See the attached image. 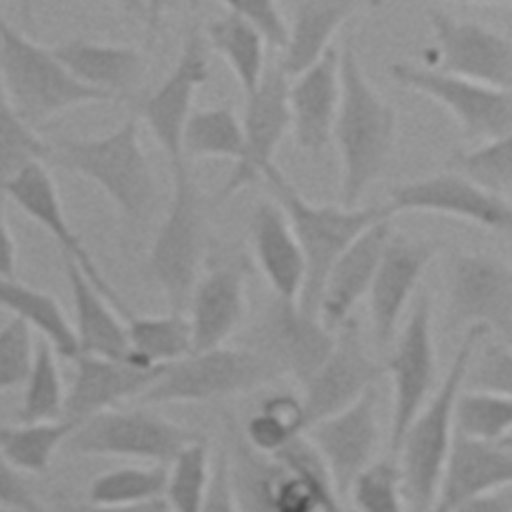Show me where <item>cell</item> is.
Here are the masks:
<instances>
[{"label":"cell","mask_w":512,"mask_h":512,"mask_svg":"<svg viewBox=\"0 0 512 512\" xmlns=\"http://www.w3.org/2000/svg\"><path fill=\"white\" fill-rule=\"evenodd\" d=\"M396 138V112L368 82L354 46L340 52V106L332 130L342 160L340 204L358 206L386 170Z\"/></svg>","instance_id":"6da1fadb"},{"label":"cell","mask_w":512,"mask_h":512,"mask_svg":"<svg viewBox=\"0 0 512 512\" xmlns=\"http://www.w3.org/2000/svg\"><path fill=\"white\" fill-rule=\"evenodd\" d=\"M484 334L488 330L480 326L464 330V338L446 376L400 440L396 456L402 470L404 500L412 512H430L434 504L456 436V402L464 388L470 360Z\"/></svg>","instance_id":"7a4b0ae2"},{"label":"cell","mask_w":512,"mask_h":512,"mask_svg":"<svg viewBox=\"0 0 512 512\" xmlns=\"http://www.w3.org/2000/svg\"><path fill=\"white\" fill-rule=\"evenodd\" d=\"M262 180H266L274 200L286 212L304 256L306 276L298 304L304 312L318 316L322 288L334 262L366 228L382 218H390L392 210L388 204L354 208L342 204H312L276 164L266 170Z\"/></svg>","instance_id":"3957f363"},{"label":"cell","mask_w":512,"mask_h":512,"mask_svg":"<svg viewBox=\"0 0 512 512\" xmlns=\"http://www.w3.org/2000/svg\"><path fill=\"white\" fill-rule=\"evenodd\" d=\"M48 162L94 182L128 220L140 222L156 206L158 188L140 144L136 118H128L104 136L50 142Z\"/></svg>","instance_id":"277c9868"},{"label":"cell","mask_w":512,"mask_h":512,"mask_svg":"<svg viewBox=\"0 0 512 512\" xmlns=\"http://www.w3.org/2000/svg\"><path fill=\"white\" fill-rule=\"evenodd\" d=\"M0 80L12 108L40 126L68 108L106 102L114 96L80 82L52 52L0 20Z\"/></svg>","instance_id":"5b68a950"},{"label":"cell","mask_w":512,"mask_h":512,"mask_svg":"<svg viewBox=\"0 0 512 512\" xmlns=\"http://www.w3.org/2000/svg\"><path fill=\"white\" fill-rule=\"evenodd\" d=\"M172 182L168 212L148 252V272L168 308L186 312L204 256V204L186 158L172 164Z\"/></svg>","instance_id":"8992f818"},{"label":"cell","mask_w":512,"mask_h":512,"mask_svg":"<svg viewBox=\"0 0 512 512\" xmlns=\"http://www.w3.org/2000/svg\"><path fill=\"white\" fill-rule=\"evenodd\" d=\"M274 378L276 372L256 350L222 344L192 350L166 364L138 400L142 404L210 402L250 392Z\"/></svg>","instance_id":"52a82bcc"},{"label":"cell","mask_w":512,"mask_h":512,"mask_svg":"<svg viewBox=\"0 0 512 512\" xmlns=\"http://www.w3.org/2000/svg\"><path fill=\"white\" fill-rule=\"evenodd\" d=\"M202 434L146 410H106L76 426L66 442L70 454L130 458L168 466Z\"/></svg>","instance_id":"ba28073f"},{"label":"cell","mask_w":512,"mask_h":512,"mask_svg":"<svg viewBox=\"0 0 512 512\" xmlns=\"http://www.w3.org/2000/svg\"><path fill=\"white\" fill-rule=\"evenodd\" d=\"M472 326L512 340V268L484 252L456 254L448 264L444 330Z\"/></svg>","instance_id":"9c48e42d"},{"label":"cell","mask_w":512,"mask_h":512,"mask_svg":"<svg viewBox=\"0 0 512 512\" xmlns=\"http://www.w3.org/2000/svg\"><path fill=\"white\" fill-rule=\"evenodd\" d=\"M390 76L396 84L444 106L470 142H490L512 132V90L494 88L410 62H394Z\"/></svg>","instance_id":"30bf717a"},{"label":"cell","mask_w":512,"mask_h":512,"mask_svg":"<svg viewBox=\"0 0 512 512\" xmlns=\"http://www.w3.org/2000/svg\"><path fill=\"white\" fill-rule=\"evenodd\" d=\"M386 374L392 378V418H390V454L396 456L400 440L432 396L436 376V356L432 338V302L426 290L412 302L408 320L394 340L388 356Z\"/></svg>","instance_id":"8fae6325"},{"label":"cell","mask_w":512,"mask_h":512,"mask_svg":"<svg viewBox=\"0 0 512 512\" xmlns=\"http://www.w3.org/2000/svg\"><path fill=\"white\" fill-rule=\"evenodd\" d=\"M336 332L320 316L308 314L298 300L274 296L254 332L256 350L276 372L304 384L326 360Z\"/></svg>","instance_id":"7c38bea8"},{"label":"cell","mask_w":512,"mask_h":512,"mask_svg":"<svg viewBox=\"0 0 512 512\" xmlns=\"http://www.w3.org/2000/svg\"><path fill=\"white\" fill-rule=\"evenodd\" d=\"M388 208L392 214L434 212L454 216L512 236V202L456 170L394 186L390 190Z\"/></svg>","instance_id":"4fadbf2b"},{"label":"cell","mask_w":512,"mask_h":512,"mask_svg":"<svg viewBox=\"0 0 512 512\" xmlns=\"http://www.w3.org/2000/svg\"><path fill=\"white\" fill-rule=\"evenodd\" d=\"M386 374V366L376 362L364 344L360 326L354 318L336 330L334 346L320 368L302 384V402L308 428L376 388Z\"/></svg>","instance_id":"5bb4252c"},{"label":"cell","mask_w":512,"mask_h":512,"mask_svg":"<svg viewBox=\"0 0 512 512\" xmlns=\"http://www.w3.org/2000/svg\"><path fill=\"white\" fill-rule=\"evenodd\" d=\"M288 88L290 78L278 64H274L266 68L256 92L246 96V110L242 118L244 154L222 184L216 198L218 202L264 178L266 170L274 164L276 148L288 128H292Z\"/></svg>","instance_id":"9a60e30c"},{"label":"cell","mask_w":512,"mask_h":512,"mask_svg":"<svg viewBox=\"0 0 512 512\" xmlns=\"http://www.w3.org/2000/svg\"><path fill=\"white\" fill-rule=\"evenodd\" d=\"M434 32V68L458 78L512 90V40L476 24L460 22L442 10H430Z\"/></svg>","instance_id":"2e32d148"},{"label":"cell","mask_w":512,"mask_h":512,"mask_svg":"<svg viewBox=\"0 0 512 512\" xmlns=\"http://www.w3.org/2000/svg\"><path fill=\"white\" fill-rule=\"evenodd\" d=\"M208 76L206 42L200 28L194 26L188 32L170 74L138 106V114L144 118L152 136L168 156L170 166L184 160L182 132L192 114L194 94Z\"/></svg>","instance_id":"e0dca14e"},{"label":"cell","mask_w":512,"mask_h":512,"mask_svg":"<svg viewBox=\"0 0 512 512\" xmlns=\"http://www.w3.org/2000/svg\"><path fill=\"white\" fill-rule=\"evenodd\" d=\"M2 194L56 240L62 256L74 260L86 272L90 282L110 300V304L120 312L124 320L132 316V310L124 304L120 294L108 282V278L98 268L92 254L86 250L80 236L68 222L58 196V188L48 170L44 168V162H34L18 172L4 186Z\"/></svg>","instance_id":"ac0fdd59"},{"label":"cell","mask_w":512,"mask_h":512,"mask_svg":"<svg viewBox=\"0 0 512 512\" xmlns=\"http://www.w3.org/2000/svg\"><path fill=\"white\" fill-rule=\"evenodd\" d=\"M438 250L436 240L390 236L368 292L370 326L378 348L394 344L400 316Z\"/></svg>","instance_id":"d6986e66"},{"label":"cell","mask_w":512,"mask_h":512,"mask_svg":"<svg viewBox=\"0 0 512 512\" xmlns=\"http://www.w3.org/2000/svg\"><path fill=\"white\" fill-rule=\"evenodd\" d=\"M376 388L368 390L352 406L314 422L306 436L326 460L338 492L348 494L356 476L372 462L378 444Z\"/></svg>","instance_id":"ffe728a7"},{"label":"cell","mask_w":512,"mask_h":512,"mask_svg":"<svg viewBox=\"0 0 512 512\" xmlns=\"http://www.w3.org/2000/svg\"><path fill=\"white\" fill-rule=\"evenodd\" d=\"M512 486V450L456 430L430 512H454L468 500Z\"/></svg>","instance_id":"44dd1931"},{"label":"cell","mask_w":512,"mask_h":512,"mask_svg":"<svg viewBox=\"0 0 512 512\" xmlns=\"http://www.w3.org/2000/svg\"><path fill=\"white\" fill-rule=\"evenodd\" d=\"M74 378L66 390L64 418L84 422L120 402L140 398L164 366L146 368L132 362L80 354L74 358Z\"/></svg>","instance_id":"7402d4cb"},{"label":"cell","mask_w":512,"mask_h":512,"mask_svg":"<svg viewBox=\"0 0 512 512\" xmlns=\"http://www.w3.org/2000/svg\"><path fill=\"white\" fill-rule=\"evenodd\" d=\"M246 262L236 256L202 274L188 302L194 350L222 346L246 310Z\"/></svg>","instance_id":"603a6c76"},{"label":"cell","mask_w":512,"mask_h":512,"mask_svg":"<svg viewBox=\"0 0 512 512\" xmlns=\"http://www.w3.org/2000/svg\"><path fill=\"white\" fill-rule=\"evenodd\" d=\"M288 106L296 144L310 156H320L332 140L340 106V52L334 46L292 78Z\"/></svg>","instance_id":"cb8c5ba5"},{"label":"cell","mask_w":512,"mask_h":512,"mask_svg":"<svg viewBox=\"0 0 512 512\" xmlns=\"http://www.w3.org/2000/svg\"><path fill=\"white\" fill-rule=\"evenodd\" d=\"M390 236V218L374 222L330 268L318 306V316L330 330L336 332L346 324L352 318L354 306L368 296Z\"/></svg>","instance_id":"d4e9b609"},{"label":"cell","mask_w":512,"mask_h":512,"mask_svg":"<svg viewBox=\"0 0 512 512\" xmlns=\"http://www.w3.org/2000/svg\"><path fill=\"white\" fill-rule=\"evenodd\" d=\"M62 262L74 306L72 326L80 354L136 364L128 342L126 320L118 316V310L90 282L86 272L74 260L62 256Z\"/></svg>","instance_id":"484cf974"},{"label":"cell","mask_w":512,"mask_h":512,"mask_svg":"<svg viewBox=\"0 0 512 512\" xmlns=\"http://www.w3.org/2000/svg\"><path fill=\"white\" fill-rule=\"evenodd\" d=\"M250 236L254 258L274 296L298 300L306 276L304 256L290 220L276 200L256 204L250 218Z\"/></svg>","instance_id":"4316f807"},{"label":"cell","mask_w":512,"mask_h":512,"mask_svg":"<svg viewBox=\"0 0 512 512\" xmlns=\"http://www.w3.org/2000/svg\"><path fill=\"white\" fill-rule=\"evenodd\" d=\"M52 52L80 82L114 98L132 92L146 70L142 52L124 44L76 38L54 46Z\"/></svg>","instance_id":"83f0119b"},{"label":"cell","mask_w":512,"mask_h":512,"mask_svg":"<svg viewBox=\"0 0 512 512\" xmlns=\"http://www.w3.org/2000/svg\"><path fill=\"white\" fill-rule=\"evenodd\" d=\"M354 8L356 0H300L278 62L288 78L310 68L332 48V36Z\"/></svg>","instance_id":"f1b7e54d"},{"label":"cell","mask_w":512,"mask_h":512,"mask_svg":"<svg viewBox=\"0 0 512 512\" xmlns=\"http://www.w3.org/2000/svg\"><path fill=\"white\" fill-rule=\"evenodd\" d=\"M0 308L36 330L60 358L74 360L80 354L72 320L52 294L22 284L18 278H0Z\"/></svg>","instance_id":"f546056e"},{"label":"cell","mask_w":512,"mask_h":512,"mask_svg":"<svg viewBox=\"0 0 512 512\" xmlns=\"http://www.w3.org/2000/svg\"><path fill=\"white\" fill-rule=\"evenodd\" d=\"M208 42L228 62L246 96L256 92L266 72V40L246 20L226 14L206 28Z\"/></svg>","instance_id":"4dcf8cb0"},{"label":"cell","mask_w":512,"mask_h":512,"mask_svg":"<svg viewBox=\"0 0 512 512\" xmlns=\"http://www.w3.org/2000/svg\"><path fill=\"white\" fill-rule=\"evenodd\" d=\"M126 330L134 362L146 368L166 366L194 350L186 312L168 310L158 316L132 314L126 318Z\"/></svg>","instance_id":"1f68e13d"},{"label":"cell","mask_w":512,"mask_h":512,"mask_svg":"<svg viewBox=\"0 0 512 512\" xmlns=\"http://www.w3.org/2000/svg\"><path fill=\"white\" fill-rule=\"evenodd\" d=\"M78 422L70 418L18 422L0 428V452L22 474H44L54 454L66 446Z\"/></svg>","instance_id":"d6a6232c"},{"label":"cell","mask_w":512,"mask_h":512,"mask_svg":"<svg viewBox=\"0 0 512 512\" xmlns=\"http://www.w3.org/2000/svg\"><path fill=\"white\" fill-rule=\"evenodd\" d=\"M308 418L302 396L274 392L266 396L242 428L246 442L268 456L278 454L294 438L306 434Z\"/></svg>","instance_id":"836d02e7"},{"label":"cell","mask_w":512,"mask_h":512,"mask_svg":"<svg viewBox=\"0 0 512 512\" xmlns=\"http://www.w3.org/2000/svg\"><path fill=\"white\" fill-rule=\"evenodd\" d=\"M236 436L228 450L230 480L234 498L240 512H274L272 494L274 482L280 470L276 456L254 450L242 430H234Z\"/></svg>","instance_id":"e575fe53"},{"label":"cell","mask_w":512,"mask_h":512,"mask_svg":"<svg viewBox=\"0 0 512 512\" xmlns=\"http://www.w3.org/2000/svg\"><path fill=\"white\" fill-rule=\"evenodd\" d=\"M244 154L242 120L228 106L192 110L182 132V156L188 158H230Z\"/></svg>","instance_id":"d590c367"},{"label":"cell","mask_w":512,"mask_h":512,"mask_svg":"<svg viewBox=\"0 0 512 512\" xmlns=\"http://www.w3.org/2000/svg\"><path fill=\"white\" fill-rule=\"evenodd\" d=\"M58 354L44 338L36 340L32 368L24 382L22 404L18 408V422H46L64 418L66 390Z\"/></svg>","instance_id":"8d00e7d4"},{"label":"cell","mask_w":512,"mask_h":512,"mask_svg":"<svg viewBox=\"0 0 512 512\" xmlns=\"http://www.w3.org/2000/svg\"><path fill=\"white\" fill-rule=\"evenodd\" d=\"M168 480V466L164 464H138L120 466L98 474L88 490L86 500L112 506H136L154 500H164Z\"/></svg>","instance_id":"74e56055"},{"label":"cell","mask_w":512,"mask_h":512,"mask_svg":"<svg viewBox=\"0 0 512 512\" xmlns=\"http://www.w3.org/2000/svg\"><path fill=\"white\" fill-rule=\"evenodd\" d=\"M212 460L210 446L202 436L168 464L164 502L170 512H202L210 488Z\"/></svg>","instance_id":"f35d334b"},{"label":"cell","mask_w":512,"mask_h":512,"mask_svg":"<svg viewBox=\"0 0 512 512\" xmlns=\"http://www.w3.org/2000/svg\"><path fill=\"white\" fill-rule=\"evenodd\" d=\"M50 142L36 134L0 90V194L4 186L26 166L48 162ZM4 196V194H2Z\"/></svg>","instance_id":"ab89813d"},{"label":"cell","mask_w":512,"mask_h":512,"mask_svg":"<svg viewBox=\"0 0 512 512\" xmlns=\"http://www.w3.org/2000/svg\"><path fill=\"white\" fill-rule=\"evenodd\" d=\"M456 430L470 438L502 442L512 434V396L462 388L456 402Z\"/></svg>","instance_id":"60d3db41"},{"label":"cell","mask_w":512,"mask_h":512,"mask_svg":"<svg viewBox=\"0 0 512 512\" xmlns=\"http://www.w3.org/2000/svg\"><path fill=\"white\" fill-rule=\"evenodd\" d=\"M348 494L358 512H404L402 470L396 456L372 460L352 482Z\"/></svg>","instance_id":"b9f144b4"},{"label":"cell","mask_w":512,"mask_h":512,"mask_svg":"<svg viewBox=\"0 0 512 512\" xmlns=\"http://www.w3.org/2000/svg\"><path fill=\"white\" fill-rule=\"evenodd\" d=\"M456 170L492 192H506L512 188V132L484 142L482 146L458 152L448 162Z\"/></svg>","instance_id":"7bdbcfd3"},{"label":"cell","mask_w":512,"mask_h":512,"mask_svg":"<svg viewBox=\"0 0 512 512\" xmlns=\"http://www.w3.org/2000/svg\"><path fill=\"white\" fill-rule=\"evenodd\" d=\"M282 464L294 470L304 482L310 486L320 512H344L342 494L334 482V476L318 452V448L310 442L306 434L294 438L288 446H284L278 454H274Z\"/></svg>","instance_id":"ee69618b"},{"label":"cell","mask_w":512,"mask_h":512,"mask_svg":"<svg viewBox=\"0 0 512 512\" xmlns=\"http://www.w3.org/2000/svg\"><path fill=\"white\" fill-rule=\"evenodd\" d=\"M36 340L32 328L12 318L0 326V392L24 386L32 368Z\"/></svg>","instance_id":"f6af8a7d"},{"label":"cell","mask_w":512,"mask_h":512,"mask_svg":"<svg viewBox=\"0 0 512 512\" xmlns=\"http://www.w3.org/2000/svg\"><path fill=\"white\" fill-rule=\"evenodd\" d=\"M464 388L512 396V348L502 344L476 348L466 372Z\"/></svg>","instance_id":"bcb514c9"},{"label":"cell","mask_w":512,"mask_h":512,"mask_svg":"<svg viewBox=\"0 0 512 512\" xmlns=\"http://www.w3.org/2000/svg\"><path fill=\"white\" fill-rule=\"evenodd\" d=\"M230 14L252 24L268 46L284 50L288 42V24L276 0H220Z\"/></svg>","instance_id":"7dc6e473"},{"label":"cell","mask_w":512,"mask_h":512,"mask_svg":"<svg viewBox=\"0 0 512 512\" xmlns=\"http://www.w3.org/2000/svg\"><path fill=\"white\" fill-rule=\"evenodd\" d=\"M272 508L274 512H320L318 502L304 478L282 462L274 482Z\"/></svg>","instance_id":"c3c4849f"},{"label":"cell","mask_w":512,"mask_h":512,"mask_svg":"<svg viewBox=\"0 0 512 512\" xmlns=\"http://www.w3.org/2000/svg\"><path fill=\"white\" fill-rule=\"evenodd\" d=\"M0 506L16 508L22 512H44L24 474L16 470L0 452Z\"/></svg>","instance_id":"681fc988"},{"label":"cell","mask_w":512,"mask_h":512,"mask_svg":"<svg viewBox=\"0 0 512 512\" xmlns=\"http://www.w3.org/2000/svg\"><path fill=\"white\" fill-rule=\"evenodd\" d=\"M202 512H240L234 498V490H232L230 462H228L226 448H220L212 460L210 488H208Z\"/></svg>","instance_id":"f907efd6"},{"label":"cell","mask_w":512,"mask_h":512,"mask_svg":"<svg viewBox=\"0 0 512 512\" xmlns=\"http://www.w3.org/2000/svg\"><path fill=\"white\" fill-rule=\"evenodd\" d=\"M44 512H170V510L164 500H154V502L136 504V506H112V504H98L92 500H84V502L64 500Z\"/></svg>","instance_id":"816d5d0a"},{"label":"cell","mask_w":512,"mask_h":512,"mask_svg":"<svg viewBox=\"0 0 512 512\" xmlns=\"http://www.w3.org/2000/svg\"><path fill=\"white\" fill-rule=\"evenodd\" d=\"M16 242L8 226L6 196L0 194V278H16Z\"/></svg>","instance_id":"f5cc1de1"},{"label":"cell","mask_w":512,"mask_h":512,"mask_svg":"<svg viewBox=\"0 0 512 512\" xmlns=\"http://www.w3.org/2000/svg\"><path fill=\"white\" fill-rule=\"evenodd\" d=\"M454 512H512V486L468 500Z\"/></svg>","instance_id":"db71d44e"},{"label":"cell","mask_w":512,"mask_h":512,"mask_svg":"<svg viewBox=\"0 0 512 512\" xmlns=\"http://www.w3.org/2000/svg\"><path fill=\"white\" fill-rule=\"evenodd\" d=\"M176 0H144V6H146V30H148V38L152 40L160 22H162V16L164 12L174 4Z\"/></svg>","instance_id":"11a10c76"},{"label":"cell","mask_w":512,"mask_h":512,"mask_svg":"<svg viewBox=\"0 0 512 512\" xmlns=\"http://www.w3.org/2000/svg\"><path fill=\"white\" fill-rule=\"evenodd\" d=\"M120 10H124L128 16L142 20L146 24V6L144 0H112Z\"/></svg>","instance_id":"9f6ffc18"},{"label":"cell","mask_w":512,"mask_h":512,"mask_svg":"<svg viewBox=\"0 0 512 512\" xmlns=\"http://www.w3.org/2000/svg\"><path fill=\"white\" fill-rule=\"evenodd\" d=\"M18 8L26 30H34V0H18Z\"/></svg>","instance_id":"6f0895ef"},{"label":"cell","mask_w":512,"mask_h":512,"mask_svg":"<svg viewBox=\"0 0 512 512\" xmlns=\"http://www.w3.org/2000/svg\"><path fill=\"white\" fill-rule=\"evenodd\" d=\"M464 4H512V0H454Z\"/></svg>","instance_id":"680465c9"},{"label":"cell","mask_w":512,"mask_h":512,"mask_svg":"<svg viewBox=\"0 0 512 512\" xmlns=\"http://www.w3.org/2000/svg\"><path fill=\"white\" fill-rule=\"evenodd\" d=\"M500 444H504L506 448H510V450H512V434H508V436H506V438H504Z\"/></svg>","instance_id":"91938a15"},{"label":"cell","mask_w":512,"mask_h":512,"mask_svg":"<svg viewBox=\"0 0 512 512\" xmlns=\"http://www.w3.org/2000/svg\"><path fill=\"white\" fill-rule=\"evenodd\" d=\"M368 4H370L372 8H378V6L384 4V0H368Z\"/></svg>","instance_id":"94428289"},{"label":"cell","mask_w":512,"mask_h":512,"mask_svg":"<svg viewBox=\"0 0 512 512\" xmlns=\"http://www.w3.org/2000/svg\"><path fill=\"white\" fill-rule=\"evenodd\" d=\"M0 512H22V510H16V508H8V506H0Z\"/></svg>","instance_id":"6125c7cd"},{"label":"cell","mask_w":512,"mask_h":512,"mask_svg":"<svg viewBox=\"0 0 512 512\" xmlns=\"http://www.w3.org/2000/svg\"><path fill=\"white\" fill-rule=\"evenodd\" d=\"M0 8H2V0H0ZM0 20H2V16H0Z\"/></svg>","instance_id":"be15d7a7"}]
</instances>
